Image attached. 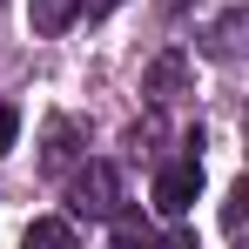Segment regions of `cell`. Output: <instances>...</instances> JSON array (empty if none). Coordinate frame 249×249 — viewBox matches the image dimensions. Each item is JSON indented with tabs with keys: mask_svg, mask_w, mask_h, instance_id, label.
Returning <instances> with one entry per match:
<instances>
[{
	"mask_svg": "<svg viewBox=\"0 0 249 249\" xmlns=\"http://www.w3.org/2000/svg\"><path fill=\"white\" fill-rule=\"evenodd\" d=\"M68 196H74V215H101V222H108V215L122 209V175H115L108 162H88Z\"/></svg>",
	"mask_w": 249,
	"mask_h": 249,
	"instance_id": "cell-1",
	"label": "cell"
},
{
	"mask_svg": "<svg viewBox=\"0 0 249 249\" xmlns=\"http://www.w3.org/2000/svg\"><path fill=\"white\" fill-rule=\"evenodd\" d=\"M196 196H202V162H196V155H189V162H168L162 175H155V209H162V215H189Z\"/></svg>",
	"mask_w": 249,
	"mask_h": 249,
	"instance_id": "cell-2",
	"label": "cell"
},
{
	"mask_svg": "<svg viewBox=\"0 0 249 249\" xmlns=\"http://www.w3.org/2000/svg\"><path fill=\"white\" fill-rule=\"evenodd\" d=\"M27 20H34V34H68L81 20V7L74 0H27Z\"/></svg>",
	"mask_w": 249,
	"mask_h": 249,
	"instance_id": "cell-3",
	"label": "cell"
},
{
	"mask_svg": "<svg viewBox=\"0 0 249 249\" xmlns=\"http://www.w3.org/2000/svg\"><path fill=\"white\" fill-rule=\"evenodd\" d=\"M20 249H81V243H74V222H61V215H41V222H27Z\"/></svg>",
	"mask_w": 249,
	"mask_h": 249,
	"instance_id": "cell-4",
	"label": "cell"
},
{
	"mask_svg": "<svg viewBox=\"0 0 249 249\" xmlns=\"http://www.w3.org/2000/svg\"><path fill=\"white\" fill-rule=\"evenodd\" d=\"M182 81H189V61H182V54H162V61L148 68V94H155V101H175Z\"/></svg>",
	"mask_w": 249,
	"mask_h": 249,
	"instance_id": "cell-5",
	"label": "cell"
},
{
	"mask_svg": "<svg viewBox=\"0 0 249 249\" xmlns=\"http://www.w3.org/2000/svg\"><path fill=\"white\" fill-rule=\"evenodd\" d=\"M108 222H115V249H148V222H142V215H122V209H115Z\"/></svg>",
	"mask_w": 249,
	"mask_h": 249,
	"instance_id": "cell-6",
	"label": "cell"
},
{
	"mask_svg": "<svg viewBox=\"0 0 249 249\" xmlns=\"http://www.w3.org/2000/svg\"><path fill=\"white\" fill-rule=\"evenodd\" d=\"M68 142H74V128H68V122L47 128V168H68V162H74V148H68Z\"/></svg>",
	"mask_w": 249,
	"mask_h": 249,
	"instance_id": "cell-7",
	"label": "cell"
},
{
	"mask_svg": "<svg viewBox=\"0 0 249 249\" xmlns=\"http://www.w3.org/2000/svg\"><path fill=\"white\" fill-rule=\"evenodd\" d=\"M243 202H249V182H236L229 189V209H222V229L229 236H243Z\"/></svg>",
	"mask_w": 249,
	"mask_h": 249,
	"instance_id": "cell-8",
	"label": "cell"
},
{
	"mask_svg": "<svg viewBox=\"0 0 249 249\" xmlns=\"http://www.w3.org/2000/svg\"><path fill=\"white\" fill-rule=\"evenodd\" d=\"M14 135H20V115H14V108H7V101H0V155H7V148H14Z\"/></svg>",
	"mask_w": 249,
	"mask_h": 249,
	"instance_id": "cell-9",
	"label": "cell"
},
{
	"mask_svg": "<svg viewBox=\"0 0 249 249\" xmlns=\"http://www.w3.org/2000/svg\"><path fill=\"white\" fill-rule=\"evenodd\" d=\"M155 249H202V243H196V229H175V236H162Z\"/></svg>",
	"mask_w": 249,
	"mask_h": 249,
	"instance_id": "cell-10",
	"label": "cell"
},
{
	"mask_svg": "<svg viewBox=\"0 0 249 249\" xmlns=\"http://www.w3.org/2000/svg\"><path fill=\"white\" fill-rule=\"evenodd\" d=\"M74 7H81L88 20H101V14H115V7H122V0H74Z\"/></svg>",
	"mask_w": 249,
	"mask_h": 249,
	"instance_id": "cell-11",
	"label": "cell"
}]
</instances>
